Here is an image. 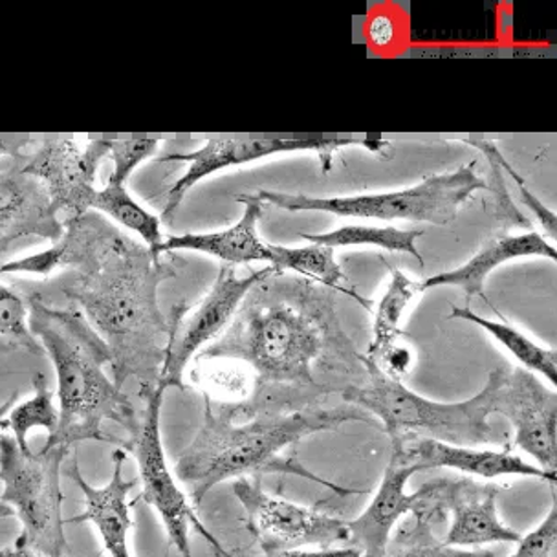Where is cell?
<instances>
[{
	"label": "cell",
	"mask_w": 557,
	"mask_h": 557,
	"mask_svg": "<svg viewBox=\"0 0 557 557\" xmlns=\"http://www.w3.org/2000/svg\"><path fill=\"white\" fill-rule=\"evenodd\" d=\"M510 557H557V503L554 486L550 510L532 532L519 537Z\"/></svg>",
	"instance_id": "4dcf8cb0"
},
{
	"label": "cell",
	"mask_w": 557,
	"mask_h": 557,
	"mask_svg": "<svg viewBox=\"0 0 557 557\" xmlns=\"http://www.w3.org/2000/svg\"><path fill=\"white\" fill-rule=\"evenodd\" d=\"M273 272L272 267H264L250 275L238 277L235 268L224 264L211 290L195 307L174 305L169 318V339L160 383L168 389L184 387V374L189 361L197 358L203 345L226 331L244 297Z\"/></svg>",
	"instance_id": "ba28073f"
},
{
	"label": "cell",
	"mask_w": 557,
	"mask_h": 557,
	"mask_svg": "<svg viewBox=\"0 0 557 557\" xmlns=\"http://www.w3.org/2000/svg\"><path fill=\"white\" fill-rule=\"evenodd\" d=\"M165 391L168 387L163 383H158L157 387L141 393L146 400V409L144 418L139 420L138 435L134 436L131 447L138 465L139 482L144 486L141 499L162 517L171 546L176 548L182 557H193L189 530H195L200 519L193 510L189 497L176 484V475L169 468L163 451L160 420Z\"/></svg>",
	"instance_id": "30bf717a"
},
{
	"label": "cell",
	"mask_w": 557,
	"mask_h": 557,
	"mask_svg": "<svg viewBox=\"0 0 557 557\" xmlns=\"http://www.w3.org/2000/svg\"><path fill=\"white\" fill-rule=\"evenodd\" d=\"M422 490V516H451L442 543L455 548L475 550L495 543H517L521 535L500 521L497 497L499 487L470 481L438 479Z\"/></svg>",
	"instance_id": "7c38bea8"
},
{
	"label": "cell",
	"mask_w": 557,
	"mask_h": 557,
	"mask_svg": "<svg viewBox=\"0 0 557 557\" xmlns=\"http://www.w3.org/2000/svg\"><path fill=\"white\" fill-rule=\"evenodd\" d=\"M238 360L256 374L240 412L299 411L331 389L318 369H366L337 318L334 290L297 273L273 272L244 297L232 323L195 361Z\"/></svg>",
	"instance_id": "6da1fadb"
},
{
	"label": "cell",
	"mask_w": 557,
	"mask_h": 557,
	"mask_svg": "<svg viewBox=\"0 0 557 557\" xmlns=\"http://www.w3.org/2000/svg\"><path fill=\"white\" fill-rule=\"evenodd\" d=\"M466 141L471 144V146L479 147L486 154L487 160H490L492 174H494V193L495 198H497V209H499L500 219L508 222V224H513V226L529 227L530 230V222L513 208L510 195L506 191L505 181H503V160L505 158L500 154L499 149L494 144L486 141V139H466Z\"/></svg>",
	"instance_id": "1f68e13d"
},
{
	"label": "cell",
	"mask_w": 557,
	"mask_h": 557,
	"mask_svg": "<svg viewBox=\"0 0 557 557\" xmlns=\"http://www.w3.org/2000/svg\"><path fill=\"white\" fill-rule=\"evenodd\" d=\"M243 203L244 213L240 221L233 226L213 233H184L163 240L154 253H174V251H198L206 256L216 257L227 267L250 264V262L272 261V244L264 243L257 233V222L264 211V202L256 197V193H244L235 197Z\"/></svg>",
	"instance_id": "d6986e66"
},
{
	"label": "cell",
	"mask_w": 557,
	"mask_h": 557,
	"mask_svg": "<svg viewBox=\"0 0 557 557\" xmlns=\"http://www.w3.org/2000/svg\"><path fill=\"white\" fill-rule=\"evenodd\" d=\"M348 146H367L369 149H376L377 146H383V141L356 138L208 139L197 151L163 157L162 162H186L187 171L169 189L168 202H165V208H163L162 215H160V222L169 224L173 221L187 193L191 191L198 182H202L203 178H208L213 173L233 168V165H243V163L261 160V158L281 154V152L297 151L318 152L323 169L329 171L332 152Z\"/></svg>",
	"instance_id": "8fae6325"
},
{
	"label": "cell",
	"mask_w": 557,
	"mask_h": 557,
	"mask_svg": "<svg viewBox=\"0 0 557 557\" xmlns=\"http://www.w3.org/2000/svg\"><path fill=\"white\" fill-rule=\"evenodd\" d=\"M18 400V393L15 391V393H12V395L8 396V400L2 401L0 404V424H2V420L8 417V412L12 411L13 406L17 404Z\"/></svg>",
	"instance_id": "d590c367"
},
{
	"label": "cell",
	"mask_w": 557,
	"mask_h": 557,
	"mask_svg": "<svg viewBox=\"0 0 557 557\" xmlns=\"http://www.w3.org/2000/svg\"><path fill=\"white\" fill-rule=\"evenodd\" d=\"M522 257H545L556 261V246L537 232L497 235L490 238L462 267L425 278L424 283L418 285V292L430 290L436 286H459L465 290L466 299L479 296L487 302L486 292H484L487 275L500 264L513 259H522Z\"/></svg>",
	"instance_id": "ffe728a7"
},
{
	"label": "cell",
	"mask_w": 557,
	"mask_h": 557,
	"mask_svg": "<svg viewBox=\"0 0 557 557\" xmlns=\"http://www.w3.org/2000/svg\"><path fill=\"white\" fill-rule=\"evenodd\" d=\"M158 146H160V139H111L109 158L114 163V168L107 182L125 186L134 169L149 160L158 151Z\"/></svg>",
	"instance_id": "f546056e"
},
{
	"label": "cell",
	"mask_w": 557,
	"mask_h": 557,
	"mask_svg": "<svg viewBox=\"0 0 557 557\" xmlns=\"http://www.w3.org/2000/svg\"><path fill=\"white\" fill-rule=\"evenodd\" d=\"M391 460L409 466L420 473L424 470H457L481 479L499 476H534L556 486V473L541 470L511 451L505 449H479V447L455 446L446 442L431 441L422 436H404L391 441Z\"/></svg>",
	"instance_id": "9a60e30c"
},
{
	"label": "cell",
	"mask_w": 557,
	"mask_h": 557,
	"mask_svg": "<svg viewBox=\"0 0 557 557\" xmlns=\"http://www.w3.org/2000/svg\"><path fill=\"white\" fill-rule=\"evenodd\" d=\"M125 460L127 453L116 447L112 453L111 481L103 487L92 486L85 481L76 457L69 468V476L79 486L85 500V511L69 522L94 524L103 541L104 550L111 557H133L128 546V534L134 527L128 494L133 492L136 481L123 475Z\"/></svg>",
	"instance_id": "ac0fdd59"
},
{
	"label": "cell",
	"mask_w": 557,
	"mask_h": 557,
	"mask_svg": "<svg viewBox=\"0 0 557 557\" xmlns=\"http://www.w3.org/2000/svg\"><path fill=\"white\" fill-rule=\"evenodd\" d=\"M29 329L52 360L58 376L59 425L42 447L96 441L116 444L104 424L122 425L133 438L139 420L133 401L107 376L111 350L77 308L52 307L39 296L28 299Z\"/></svg>",
	"instance_id": "277c9868"
},
{
	"label": "cell",
	"mask_w": 557,
	"mask_h": 557,
	"mask_svg": "<svg viewBox=\"0 0 557 557\" xmlns=\"http://www.w3.org/2000/svg\"><path fill=\"white\" fill-rule=\"evenodd\" d=\"M109 147L111 139H90L83 146L72 139H50L17 158L24 171L45 186L59 213L74 219L88 213L96 174L109 158Z\"/></svg>",
	"instance_id": "5bb4252c"
},
{
	"label": "cell",
	"mask_w": 557,
	"mask_h": 557,
	"mask_svg": "<svg viewBox=\"0 0 557 557\" xmlns=\"http://www.w3.org/2000/svg\"><path fill=\"white\" fill-rule=\"evenodd\" d=\"M13 554H15V548H2L0 550V557H13Z\"/></svg>",
	"instance_id": "f35d334b"
},
{
	"label": "cell",
	"mask_w": 557,
	"mask_h": 557,
	"mask_svg": "<svg viewBox=\"0 0 557 557\" xmlns=\"http://www.w3.org/2000/svg\"><path fill=\"white\" fill-rule=\"evenodd\" d=\"M48 257L55 270L74 268L61 288L107 343L117 387L128 377L138 380L139 393L157 387L169 339L158 288L178 273L182 261L128 240L90 211L64 219Z\"/></svg>",
	"instance_id": "7a4b0ae2"
},
{
	"label": "cell",
	"mask_w": 557,
	"mask_h": 557,
	"mask_svg": "<svg viewBox=\"0 0 557 557\" xmlns=\"http://www.w3.org/2000/svg\"><path fill=\"white\" fill-rule=\"evenodd\" d=\"M268 267H272L275 272L297 273L325 288L347 294L363 307L371 308L369 299L361 297L360 294H356L355 288L347 286V278L343 275L342 267L337 264L334 248L313 243H308V246H301V248H285V246L272 244V261Z\"/></svg>",
	"instance_id": "44dd1931"
},
{
	"label": "cell",
	"mask_w": 557,
	"mask_h": 557,
	"mask_svg": "<svg viewBox=\"0 0 557 557\" xmlns=\"http://www.w3.org/2000/svg\"><path fill=\"white\" fill-rule=\"evenodd\" d=\"M451 320H465L473 325L481 326L484 331L499 342L503 347L521 363L522 369L530 372H537L550 383L552 387L557 385V350L556 348L541 347L527 334L517 331L516 326L506 325L503 321H492L482 318L470 308H453L449 313Z\"/></svg>",
	"instance_id": "7402d4cb"
},
{
	"label": "cell",
	"mask_w": 557,
	"mask_h": 557,
	"mask_svg": "<svg viewBox=\"0 0 557 557\" xmlns=\"http://www.w3.org/2000/svg\"><path fill=\"white\" fill-rule=\"evenodd\" d=\"M13 557H45L41 554H37V552L28 550V548H15V554Z\"/></svg>",
	"instance_id": "8d00e7d4"
},
{
	"label": "cell",
	"mask_w": 557,
	"mask_h": 557,
	"mask_svg": "<svg viewBox=\"0 0 557 557\" xmlns=\"http://www.w3.org/2000/svg\"><path fill=\"white\" fill-rule=\"evenodd\" d=\"M494 414H500L516 431L513 446L530 455L541 470H557V393L534 372L522 367L506 369L495 395Z\"/></svg>",
	"instance_id": "4fadbf2b"
},
{
	"label": "cell",
	"mask_w": 557,
	"mask_h": 557,
	"mask_svg": "<svg viewBox=\"0 0 557 557\" xmlns=\"http://www.w3.org/2000/svg\"><path fill=\"white\" fill-rule=\"evenodd\" d=\"M191 376L202 387L203 398L221 404H244L256 393V374L243 361L227 358L197 361Z\"/></svg>",
	"instance_id": "d4e9b609"
},
{
	"label": "cell",
	"mask_w": 557,
	"mask_h": 557,
	"mask_svg": "<svg viewBox=\"0 0 557 557\" xmlns=\"http://www.w3.org/2000/svg\"><path fill=\"white\" fill-rule=\"evenodd\" d=\"M198 534L206 537L211 550L215 557H360L358 552L350 546H339V548H326V550H283V552H246V550H227L219 543L215 535L211 534L203 527Z\"/></svg>",
	"instance_id": "d6a6232c"
},
{
	"label": "cell",
	"mask_w": 557,
	"mask_h": 557,
	"mask_svg": "<svg viewBox=\"0 0 557 557\" xmlns=\"http://www.w3.org/2000/svg\"><path fill=\"white\" fill-rule=\"evenodd\" d=\"M64 222L41 182L26 173L18 158L0 171V259L28 237L58 243Z\"/></svg>",
	"instance_id": "2e32d148"
},
{
	"label": "cell",
	"mask_w": 557,
	"mask_h": 557,
	"mask_svg": "<svg viewBox=\"0 0 557 557\" xmlns=\"http://www.w3.org/2000/svg\"><path fill=\"white\" fill-rule=\"evenodd\" d=\"M29 144V139L0 138V157H21Z\"/></svg>",
	"instance_id": "e575fe53"
},
{
	"label": "cell",
	"mask_w": 557,
	"mask_h": 557,
	"mask_svg": "<svg viewBox=\"0 0 557 557\" xmlns=\"http://www.w3.org/2000/svg\"><path fill=\"white\" fill-rule=\"evenodd\" d=\"M417 471L389 460L371 503L360 516L347 521L348 543L360 557H383L393 541L396 524L404 516H418L420 490L407 494V482Z\"/></svg>",
	"instance_id": "e0dca14e"
},
{
	"label": "cell",
	"mask_w": 557,
	"mask_h": 557,
	"mask_svg": "<svg viewBox=\"0 0 557 557\" xmlns=\"http://www.w3.org/2000/svg\"><path fill=\"white\" fill-rule=\"evenodd\" d=\"M417 294H420L418 283L407 277L406 273L391 267V285L382 301L377 302L372 342L367 348V355H361V363L374 360L383 348L389 347L391 343L400 336L401 315Z\"/></svg>",
	"instance_id": "484cf974"
},
{
	"label": "cell",
	"mask_w": 557,
	"mask_h": 557,
	"mask_svg": "<svg viewBox=\"0 0 557 557\" xmlns=\"http://www.w3.org/2000/svg\"><path fill=\"white\" fill-rule=\"evenodd\" d=\"M59 409L53 406V393L48 387L47 377L42 374L34 376V396L28 400L13 406L8 418L2 420L0 428H10L13 438L23 451H29L28 435L35 428H42L52 436L58 431Z\"/></svg>",
	"instance_id": "4316f807"
},
{
	"label": "cell",
	"mask_w": 557,
	"mask_h": 557,
	"mask_svg": "<svg viewBox=\"0 0 557 557\" xmlns=\"http://www.w3.org/2000/svg\"><path fill=\"white\" fill-rule=\"evenodd\" d=\"M69 455L66 446L23 451L13 435L0 433V503L12 506L23 522L15 548L45 557H63L66 552L61 466Z\"/></svg>",
	"instance_id": "52a82bcc"
},
{
	"label": "cell",
	"mask_w": 557,
	"mask_h": 557,
	"mask_svg": "<svg viewBox=\"0 0 557 557\" xmlns=\"http://www.w3.org/2000/svg\"><path fill=\"white\" fill-rule=\"evenodd\" d=\"M424 235L422 227L400 230L395 226H363V224H350L342 226L334 232L321 233V235H307L301 237L308 243L321 244L329 248H345V246H376L382 250L393 253H409L424 267V257L417 250V238Z\"/></svg>",
	"instance_id": "cb8c5ba5"
},
{
	"label": "cell",
	"mask_w": 557,
	"mask_h": 557,
	"mask_svg": "<svg viewBox=\"0 0 557 557\" xmlns=\"http://www.w3.org/2000/svg\"><path fill=\"white\" fill-rule=\"evenodd\" d=\"M0 347L41 356V343L29 329V307L18 292L0 283Z\"/></svg>",
	"instance_id": "f1b7e54d"
},
{
	"label": "cell",
	"mask_w": 557,
	"mask_h": 557,
	"mask_svg": "<svg viewBox=\"0 0 557 557\" xmlns=\"http://www.w3.org/2000/svg\"><path fill=\"white\" fill-rule=\"evenodd\" d=\"M94 209L101 215L109 216L120 226L138 235L147 248L157 250L162 240V222L160 216L152 215L144 206L134 200L127 187L107 182L103 189H96L88 200V211Z\"/></svg>",
	"instance_id": "603a6c76"
},
{
	"label": "cell",
	"mask_w": 557,
	"mask_h": 557,
	"mask_svg": "<svg viewBox=\"0 0 557 557\" xmlns=\"http://www.w3.org/2000/svg\"><path fill=\"white\" fill-rule=\"evenodd\" d=\"M232 490L261 552L326 550L348 543L347 521L342 517L268 494L248 476L233 482Z\"/></svg>",
	"instance_id": "9c48e42d"
},
{
	"label": "cell",
	"mask_w": 557,
	"mask_h": 557,
	"mask_svg": "<svg viewBox=\"0 0 557 557\" xmlns=\"http://www.w3.org/2000/svg\"><path fill=\"white\" fill-rule=\"evenodd\" d=\"M383 557H499L494 552L466 550V548H455L436 540L433 532V522L424 517H412V521L401 527L400 532L395 537V546L387 548Z\"/></svg>",
	"instance_id": "83f0119b"
},
{
	"label": "cell",
	"mask_w": 557,
	"mask_h": 557,
	"mask_svg": "<svg viewBox=\"0 0 557 557\" xmlns=\"http://www.w3.org/2000/svg\"><path fill=\"white\" fill-rule=\"evenodd\" d=\"M13 513H15V511H13L12 506L0 503V521H2V519H8V517H12Z\"/></svg>",
	"instance_id": "74e56055"
},
{
	"label": "cell",
	"mask_w": 557,
	"mask_h": 557,
	"mask_svg": "<svg viewBox=\"0 0 557 557\" xmlns=\"http://www.w3.org/2000/svg\"><path fill=\"white\" fill-rule=\"evenodd\" d=\"M505 171L510 173L511 178L516 182L517 186H519V191H521L522 200L524 203L529 206L532 211H534V215L537 216V221L545 226L546 232L550 235L552 238H556V215H554V211L550 209H546L543 203L537 200V198L532 195V191H529V187L524 186V182H522L521 176L513 171V168H510L508 163L505 162Z\"/></svg>",
	"instance_id": "836d02e7"
},
{
	"label": "cell",
	"mask_w": 557,
	"mask_h": 557,
	"mask_svg": "<svg viewBox=\"0 0 557 557\" xmlns=\"http://www.w3.org/2000/svg\"><path fill=\"white\" fill-rule=\"evenodd\" d=\"M347 422H369L355 406H312L299 411L240 412L233 404L203 398V420L191 444L174 462V475L187 487L193 505L221 482L262 473H288L329 487L334 494H355L283 457L288 447L321 431H336Z\"/></svg>",
	"instance_id": "3957f363"
},
{
	"label": "cell",
	"mask_w": 557,
	"mask_h": 557,
	"mask_svg": "<svg viewBox=\"0 0 557 557\" xmlns=\"http://www.w3.org/2000/svg\"><path fill=\"white\" fill-rule=\"evenodd\" d=\"M366 383L347 385L343 401L380 420L391 441L422 436L455 446L479 447L497 438L490 418L505 367H495L473 398L465 401H435L407 389L404 382L366 371Z\"/></svg>",
	"instance_id": "5b68a950"
},
{
	"label": "cell",
	"mask_w": 557,
	"mask_h": 557,
	"mask_svg": "<svg viewBox=\"0 0 557 557\" xmlns=\"http://www.w3.org/2000/svg\"><path fill=\"white\" fill-rule=\"evenodd\" d=\"M486 187V182L475 173V163H468L457 171L431 174L417 186L398 191L321 198L259 189L256 197L285 211H323L352 219L428 222L447 226L457 219L459 209Z\"/></svg>",
	"instance_id": "8992f818"
}]
</instances>
